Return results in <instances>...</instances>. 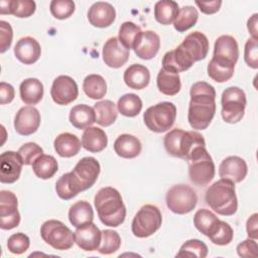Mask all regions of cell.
<instances>
[{
    "mask_svg": "<svg viewBox=\"0 0 258 258\" xmlns=\"http://www.w3.org/2000/svg\"><path fill=\"white\" fill-rule=\"evenodd\" d=\"M42 240L55 250H69L75 243V235L58 220L45 221L40 227Z\"/></svg>",
    "mask_w": 258,
    "mask_h": 258,
    "instance_id": "ba28073f",
    "label": "cell"
},
{
    "mask_svg": "<svg viewBox=\"0 0 258 258\" xmlns=\"http://www.w3.org/2000/svg\"><path fill=\"white\" fill-rule=\"evenodd\" d=\"M83 90L89 98L100 100L105 97L107 93V84L102 76L92 74L84 79Z\"/></svg>",
    "mask_w": 258,
    "mask_h": 258,
    "instance_id": "74e56055",
    "label": "cell"
},
{
    "mask_svg": "<svg viewBox=\"0 0 258 258\" xmlns=\"http://www.w3.org/2000/svg\"><path fill=\"white\" fill-rule=\"evenodd\" d=\"M99 161L92 156L79 160L71 172L62 174L55 182L57 196L64 201L75 198L80 191L89 189L94 185L100 174Z\"/></svg>",
    "mask_w": 258,
    "mask_h": 258,
    "instance_id": "6da1fadb",
    "label": "cell"
},
{
    "mask_svg": "<svg viewBox=\"0 0 258 258\" xmlns=\"http://www.w3.org/2000/svg\"><path fill=\"white\" fill-rule=\"evenodd\" d=\"M74 235L75 243L84 251L98 250L101 244L102 231L93 222L76 228Z\"/></svg>",
    "mask_w": 258,
    "mask_h": 258,
    "instance_id": "ffe728a7",
    "label": "cell"
},
{
    "mask_svg": "<svg viewBox=\"0 0 258 258\" xmlns=\"http://www.w3.org/2000/svg\"><path fill=\"white\" fill-rule=\"evenodd\" d=\"M239 57V46L237 40L231 35L219 36L214 45L212 59L220 64L235 68Z\"/></svg>",
    "mask_w": 258,
    "mask_h": 258,
    "instance_id": "7c38bea8",
    "label": "cell"
},
{
    "mask_svg": "<svg viewBox=\"0 0 258 258\" xmlns=\"http://www.w3.org/2000/svg\"><path fill=\"white\" fill-rule=\"evenodd\" d=\"M53 146L55 152L61 157H72L77 155L81 150V140L75 134L64 132L58 134L54 141Z\"/></svg>",
    "mask_w": 258,
    "mask_h": 258,
    "instance_id": "4316f807",
    "label": "cell"
},
{
    "mask_svg": "<svg viewBox=\"0 0 258 258\" xmlns=\"http://www.w3.org/2000/svg\"><path fill=\"white\" fill-rule=\"evenodd\" d=\"M14 99V88L5 82L0 83V104H9Z\"/></svg>",
    "mask_w": 258,
    "mask_h": 258,
    "instance_id": "f5cc1de1",
    "label": "cell"
},
{
    "mask_svg": "<svg viewBox=\"0 0 258 258\" xmlns=\"http://www.w3.org/2000/svg\"><path fill=\"white\" fill-rule=\"evenodd\" d=\"M179 46L194 62L206 58L209 52L208 37L201 31L187 34Z\"/></svg>",
    "mask_w": 258,
    "mask_h": 258,
    "instance_id": "2e32d148",
    "label": "cell"
},
{
    "mask_svg": "<svg viewBox=\"0 0 258 258\" xmlns=\"http://www.w3.org/2000/svg\"><path fill=\"white\" fill-rule=\"evenodd\" d=\"M165 202L167 208L172 213L184 215L190 213L196 208L198 196L189 185L179 183L172 185L167 190Z\"/></svg>",
    "mask_w": 258,
    "mask_h": 258,
    "instance_id": "8fae6325",
    "label": "cell"
},
{
    "mask_svg": "<svg viewBox=\"0 0 258 258\" xmlns=\"http://www.w3.org/2000/svg\"><path fill=\"white\" fill-rule=\"evenodd\" d=\"M244 59L248 67L252 69L258 68V43L257 39L249 38L245 43Z\"/></svg>",
    "mask_w": 258,
    "mask_h": 258,
    "instance_id": "681fc988",
    "label": "cell"
},
{
    "mask_svg": "<svg viewBox=\"0 0 258 258\" xmlns=\"http://www.w3.org/2000/svg\"><path fill=\"white\" fill-rule=\"evenodd\" d=\"M108 138L105 131L99 127L90 126L82 135V146L90 152H100L106 148Z\"/></svg>",
    "mask_w": 258,
    "mask_h": 258,
    "instance_id": "484cf974",
    "label": "cell"
},
{
    "mask_svg": "<svg viewBox=\"0 0 258 258\" xmlns=\"http://www.w3.org/2000/svg\"><path fill=\"white\" fill-rule=\"evenodd\" d=\"M40 125V113L33 106H24L18 110L14 118L15 131L28 136L37 131Z\"/></svg>",
    "mask_w": 258,
    "mask_h": 258,
    "instance_id": "9a60e30c",
    "label": "cell"
},
{
    "mask_svg": "<svg viewBox=\"0 0 258 258\" xmlns=\"http://www.w3.org/2000/svg\"><path fill=\"white\" fill-rule=\"evenodd\" d=\"M194 63L195 62L185 54L179 45L167 51L162 58V69L173 74L185 72L190 69Z\"/></svg>",
    "mask_w": 258,
    "mask_h": 258,
    "instance_id": "cb8c5ba5",
    "label": "cell"
},
{
    "mask_svg": "<svg viewBox=\"0 0 258 258\" xmlns=\"http://www.w3.org/2000/svg\"><path fill=\"white\" fill-rule=\"evenodd\" d=\"M257 17H258V14L254 13L248 19V22H247V27H248L249 33L251 34V38H254V39H257V22H258Z\"/></svg>",
    "mask_w": 258,
    "mask_h": 258,
    "instance_id": "9f6ffc18",
    "label": "cell"
},
{
    "mask_svg": "<svg viewBox=\"0 0 258 258\" xmlns=\"http://www.w3.org/2000/svg\"><path fill=\"white\" fill-rule=\"evenodd\" d=\"M123 79L130 89L142 90L146 88L150 82V72L145 66L134 63L126 69Z\"/></svg>",
    "mask_w": 258,
    "mask_h": 258,
    "instance_id": "d4e9b609",
    "label": "cell"
},
{
    "mask_svg": "<svg viewBox=\"0 0 258 258\" xmlns=\"http://www.w3.org/2000/svg\"><path fill=\"white\" fill-rule=\"evenodd\" d=\"M160 47V37L152 30L141 31L137 36L133 49L135 54L141 59L153 58Z\"/></svg>",
    "mask_w": 258,
    "mask_h": 258,
    "instance_id": "d6986e66",
    "label": "cell"
},
{
    "mask_svg": "<svg viewBox=\"0 0 258 258\" xmlns=\"http://www.w3.org/2000/svg\"><path fill=\"white\" fill-rule=\"evenodd\" d=\"M248 166L246 161L239 156H228L220 163L219 175L234 183L241 182L247 175Z\"/></svg>",
    "mask_w": 258,
    "mask_h": 258,
    "instance_id": "44dd1931",
    "label": "cell"
},
{
    "mask_svg": "<svg viewBox=\"0 0 258 258\" xmlns=\"http://www.w3.org/2000/svg\"><path fill=\"white\" fill-rule=\"evenodd\" d=\"M75 2L72 0H52L49 5L50 13L56 19H67L75 12Z\"/></svg>",
    "mask_w": 258,
    "mask_h": 258,
    "instance_id": "bcb514c9",
    "label": "cell"
},
{
    "mask_svg": "<svg viewBox=\"0 0 258 258\" xmlns=\"http://www.w3.org/2000/svg\"><path fill=\"white\" fill-rule=\"evenodd\" d=\"M141 31V28L134 22L125 21L120 26L118 39L123 46L130 50V48H133L134 42Z\"/></svg>",
    "mask_w": 258,
    "mask_h": 258,
    "instance_id": "b9f144b4",
    "label": "cell"
},
{
    "mask_svg": "<svg viewBox=\"0 0 258 258\" xmlns=\"http://www.w3.org/2000/svg\"><path fill=\"white\" fill-rule=\"evenodd\" d=\"M0 52H5L11 45L12 38H13V30L11 25L4 21H0Z\"/></svg>",
    "mask_w": 258,
    "mask_h": 258,
    "instance_id": "f907efd6",
    "label": "cell"
},
{
    "mask_svg": "<svg viewBox=\"0 0 258 258\" xmlns=\"http://www.w3.org/2000/svg\"><path fill=\"white\" fill-rule=\"evenodd\" d=\"M57 168V161L52 155L41 154L32 163V170L40 179H48L52 177L56 173Z\"/></svg>",
    "mask_w": 258,
    "mask_h": 258,
    "instance_id": "8d00e7d4",
    "label": "cell"
},
{
    "mask_svg": "<svg viewBox=\"0 0 258 258\" xmlns=\"http://www.w3.org/2000/svg\"><path fill=\"white\" fill-rule=\"evenodd\" d=\"M20 223L18 202L16 196L10 190L0 191V228L11 230Z\"/></svg>",
    "mask_w": 258,
    "mask_h": 258,
    "instance_id": "4fadbf2b",
    "label": "cell"
},
{
    "mask_svg": "<svg viewBox=\"0 0 258 258\" xmlns=\"http://www.w3.org/2000/svg\"><path fill=\"white\" fill-rule=\"evenodd\" d=\"M219 218L210 210L200 209L194 216V225L198 231L209 237L219 225Z\"/></svg>",
    "mask_w": 258,
    "mask_h": 258,
    "instance_id": "836d02e7",
    "label": "cell"
},
{
    "mask_svg": "<svg viewBox=\"0 0 258 258\" xmlns=\"http://www.w3.org/2000/svg\"><path fill=\"white\" fill-rule=\"evenodd\" d=\"M156 85L159 92L163 95L174 96L181 88L180 77L178 74H173L160 69L156 78Z\"/></svg>",
    "mask_w": 258,
    "mask_h": 258,
    "instance_id": "d6a6232c",
    "label": "cell"
},
{
    "mask_svg": "<svg viewBox=\"0 0 258 258\" xmlns=\"http://www.w3.org/2000/svg\"><path fill=\"white\" fill-rule=\"evenodd\" d=\"M94 111L96 114V122L103 127L112 125L118 116L116 105L110 100L97 102L94 105Z\"/></svg>",
    "mask_w": 258,
    "mask_h": 258,
    "instance_id": "d590c367",
    "label": "cell"
},
{
    "mask_svg": "<svg viewBox=\"0 0 258 258\" xmlns=\"http://www.w3.org/2000/svg\"><path fill=\"white\" fill-rule=\"evenodd\" d=\"M199 12L194 6H183L178 9V13L173 21V27L178 32H183L196 25Z\"/></svg>",
    "mask_w": 258,
    "mask_h": 258,
    "instance_id": "f35d334b",
    "label": "cell"
},
{
    "mask_svg": "<svg viewBox=\"0 0 258 258\" xmlns=\"http://www.w3.org/2000/svg\"><path fill=\"white\" fill-rule=\"evenodd\" d=\"M30 246V240L24 233L18 232L12 234L7 241V248L13 254H22L28 250Z\"/></svg>",
    "mask_w": 258,
    "mask_h": 258,
    "instance_id": "7dc6e473",
    "label": "cell"
},
{
    "mask_svg": "<svg viewBox=\"0 0 258 258\" xmlns=\"http://www.w3.org/2000/svg\"><path fill=\"white\" fill-rule=\"evenodd\" d=\"M208 246L198 239H190L185 241L178 253L176 254V257L180 256H188V257H198V258H205L208 255Z\"/></svg>",
    "mask_w": 258,
    "mask_h": 258,
    "instance_id": "7bdbcfd3",
    "label": "cell"
},
{
    "mask_svg": "<svg viewBox=\"0 0 258 258\" xmlns=\"http://www.w3.org/2000/svg\"><path fill=\"white\" fill-rule=\"evenodd\" d=\"M69 220L76 228L92 223L94 220V211L90 203L86 201L75 203L69 210Z\"/></svg>",
    "mask_w": 258,
    "mask_h": 258,
    "instance_id": "1f68e13d",
    "label": "cell"
},
{
    "mask_svg": "<svg viewBox=\"0 0 258 258\" xmlns=\"http://www.w3.org/2000/svg\"><path fill=\"white\" fill-rule=\"evenodd\" d=\"M176 118V107L171 102H160L146 109L143 120L146 127L153 132L162 133L169 130Z\"/></svg>",
    "mask_w": 258,
    "mask_h": 258,
    "instance_id": "52a82bcc",
    "label": "cell"
},
{
    "mask_svg": "<svg viewBox=\"0 0 258 258\" xmlns=\"http://www.w3.org/2000/svg\"><path fill=\"white\" fill-rule=\"evenodd\" d=\"M17 152L24 165L32 164L38 156L43 154L42 148L35 142H27L23 144Z\"/></svg>",
    "mask_w": 258,
    "mask_h": 258,
    "instance_id": "c3c4849f",
    "label": "cell"
},
{
    "mask_svg": "<svg viewBox=\"0 0 258 258\" xmlns=\"http://www.w3.org/2000/svg\"><path fill=\"white\" fill-rule=\"evenodd\" d=\"M257 217L258 215L255 213L252 216L249 217L246 224V230L249 238L256 240L258 238V232H257Z\"/></svg>",
    "mask_w": 258,
    "mask_h": 258,
    "instance_id": "11a10c76",
    "label": "cell"
},
{
    "mask_svg": "<svg viewBox=\"0 0 258 258\" xmlns=\"http://www.w3.org/2000/svg\"><path fill=\"white\" fill-rule=\"evenodd\" d=\"M233 236H234V231L232 227L228 223L220 220L218 227L213 232V234L210 235L208 238L215 245L225 246L232 242Z\"/></svg>",
    "mask_w": 258,
    "mask_h": 258,
    "instance_id": "ee69618b",
    "label": "cell"
},
{
    "mask_svg": "<svg viewBox=\"0 0 258 258\" xmlns=\"http://www.w3.org/2000/svg\"><path fill=\"white\" fill-rule=\"evenodd\" d=\"M36 9V4L31 0H2L0 1V14H12L19 18L31 16Z\"/></svg>",
    "mask_w": 258,
    "mask_h": 258,
    "instance_id": "83f0119b",
    "label": "cell"
},
{
    "mask_svg": "<svg viewBox=\"0 0 258 258\" xmlns=\"http://www.w3.org/2000/svg\"><path fill=\"white\" fill-rule=\"evenodd\" d=\"M222 117L225 122L235 124L241 121L247 104L245 92L239 87L227 88L221 98Z\"/></svg>",
    "mask_w": 258,
    "mask_h": 258,
    "instance_id": "30bf717a",
    "label": "cell"
},
{
    "mask_svg": "<svg viewBox=\"0 0 258 258\" xmlns=\"http://www.w3.org/2000/svg\"><path fill=\"white\" fill-rule=\"evenodd\" d=\"M50 96L52 101L57 105H69L79 96L78 85L70 76H58L52 82Z\"/></svg>",
    "mask_w": 258,
    "mask_h": 258,
    "instance_id": "5bb4252c",
    "label": "cell"
},
{
    "mask_svg": "<svg viewBox=\"0 0 258 258\" xmlns=\"http://www.w3.org/2000/svg\"><path fill=\"white\" fill-rule=\"evenodd\" d=\"M140 140L131 134H121L114 142V150L123 158H134L141 152Z\"/></svg>",
    "mask_w": 258,
    "mask_h": 258,
    "instance_id": "f1b7e54d",
    "label": "cell"
},
{
    "mask_svg": "<svg viewBox=\"0 0 258 258\" xmlns=\"http://www.w3.org/2000/svg\"><path fill=\"white\" fill-rule=\"evenodd\" d=\"M95 208L100 221L109 227L120 226L126 218V208L120 192L112 187L105 186L96 194Z\"/></svg>",
    "mask_w": 258,
    "mask_h": 258,
    "instance_id": "3957f363",
    "label": "cell"
},
{
    "mask_svg": "<svg viewBox=\"0 0 258 258\" xmlns=\"http://www.w3.org/2000/svg\"><path fill=\"white\" fill-rule=\"evenodd\" d=\"M121 246V238L119 234L110 229L102 231V240L98 248L99 253L104 255H110L119 250Z\"/></svg>",
    "mask_w": 258,
    "mask_h": 258,
    "instance_id": "60d3db41",
    "label": "cell"
},
{
    "mask_svg": "<svg viewBox=\"0 0 258 258\" xmlns=\"http://www.w3.org/2000/svg\"><path fill=\"white\" fill-rule=\"evenodd\" d=\"M23 162L15 151H5L0 156V181L2 183H13L21 173Z\"/></svg>",
    "mask_w": 258,
    "mask_h": 258,
    "instance_id": "ac0fdd59",
    "label": "cell"
},
{
    "mask_svg": "<svg viewBox=\"0 0 258 258\" xmlns=\"http://www.w3.org/2000/svg\"><path fill=\"white\" fill-rule=\"evenodd\" d=\"M117 109L123 116L135 117L141 112L142 101L140 97L135 94H125L118 100Z\"/></svg>",
    "mask_w": 258,
    "mask_h": 258,
    "instance_id": "ab89813d",
    "label": "cell"
},
{
    "mask_svg": "<svg viewBox=\"0 0 258 258\" xmlns=\"http://www.w3.org/2000/svg\"><path fill=\"white\" fill-rule=\"evenodd\" d=\"M188 161V176L198 186L209 184L215 176V163L206 146L197 147L190 154Z\"/></svg>",
    "mask_w": 258,
    "mask_h": 258,
    "instance_id": "8992f818",
    "label": "cell"
},
{
    "mask_svg": "<svg viewBox=\"0 0 258 258\" xmlns=\"http://www.w3.org/2000/svg\"><path fill=\"white\" fill-rule=\"evenodd\" d=\"M196 4L200 8V10L205 14H214L220 10V7L222 5L221 0H215V1H196Z\"/></svg>",
    "mask_w": 258,
    "mask_h": 258,
    "instance_id": "db71d44e",
    "label": "cell"
},
{
    "mask_svg": "<svg viewBox=\"0 0 258 258\" xmlns=\"http://www.w3.org/2000/svg\"><path fill=\"white\" fill-rule=\"evenodd\" d=\"M178 4L172 0H161L155 3L154 5V17L155 20L162 25L171 24L177 13H178Z\"/></svg>",
    "mask_w": 258,
    "mask_h": 258,
    "instance_id": "e575fe53",
    "label": "cell"
},
{
    "mask_svg": "<svg viewBox=\"0 0 258 258\" xmlns=\"http://www.w3.org/2000/svg\"><path fill=\"white\" fill-rule=\"evenodd\" d=\"M43 85L35 78H28L22 81L19 87L21 100L26 105H36L43 97Z\"/></svg>",
    "mask_w": 258,
    "mask_h": 258,
    "instance_id": "f546056e",
    "label": "cell"
},
{
    "mask_svg": "<svg viewBox=\"0 0 258 258\" xmlns=\"http://www.w3.org/2000/svg\"><path fill=\"white\" fill-rule=\"evenodd\" d=\"M187 120L195 130H205L216 113V91L206 82H197L190 87Z\"/></svg>",
    "mask_w": 258,
    "mask_h": 258,
    "instance_id": "7a4b0ae2",
    "label": "cell"
},
{
    "mask_svg": "<svg viewBox=\"0 0 258 258\" xmlns=\"http://www.w3.org/2000/svg\"><path fill=\"white\" fill-rule=\"evenodd\" d=\"M14 54L16 58L24 64H32L38 60L41 54L39 42L31 37H21L14 46Z\"/></svg>",
    "mask_w": 258,
    "mask_h": 258,
    "instance_id": "7402d4cb",
    "label": "cell"
},
{
    "mask_svg": "<svg viewBox=\"0 0 258 258\" xmlns=\"http://www.w3.org/2000/svg\"><path fill=\"white\" fill-rule=\"evenodd\" d=\"M235 68L220 64L213 59L208 63V76L217 83H225L229 81L234 75Z\"/></svg>",
    "mask_w": 258,
    "mask_h": 258,
    "instance_id": "f6af8a7d",
    "label": "cell"
},
{
    "mask_svg": "<svg viewBox=\"0 0 258 258\" xmlns=\"http://www.w3.org/2000/svg\"><path fill=\"white\" fill-rule=\"evenodd\" d=\"M70 122L77 129H86L96 122L94 108L86 104H80L73 107L70 111Z\"/></svg>",
    "mask_w": 258,
    "mask_h": 258,
    "instance_id": "4dcf8cb0",
    "label": "cell"
},
{
    "mask_svg": "<svg viewBox=\"0 0 258 258\" xmlns=\"http://www.w3.org/2000/svg\"><path fill=\"white\" fill-rule=\"evenodd\" d=\"M161 223L162 216L159 209L153 205H144L134 216L131 230L134 236L147 238L160 228Z\"/></svg>",
    "mask_w": 258,
    "mask_h": 258,
    "instance_id": "9c48e42d",
    "label": "cell"
},
{
    "mask_svg": "<svg viewBox=\"0 0 258 258\" xmlns=\"http://www.w3.org/2000/svg\"><path fill=\"white\" fill-rule=\"evenodd\" d=\"M163 144L169 155L187 160L197 147L206 146V141L203 135L197 131L175 128L164 136Z\"/></svg>",
    "mask_w": 258,
    "mask_h": 258,
    "instance_id": "5b68a950",
    "label": "cell"
},
{
    "mask_svg": "<svg viewBox=\"0 0 258 258\" xmlns=\"http://www.w3.org/2000/svg\"><path fill=\"white\" fill-rule=\"evenodd\" d=\"M237 253L240 257H257L258 245L254 239H246L237 246Z\"/></svg>",
    "mask_w": 258,
    "mask_h": 258,
    "instance_id": "816d5d0a",
    "label": "cell"
},
{
    "mask_svg": "<svg viewBox=\"0 0 258 258\" xmlns=\"http://www.w3.org/2000/svg\"><path fill=\"white\" fill-rule=\"evenodd\" d=\"M102 56L105 64L112 69H119L127 62L129 49L122 45L118 37H110L103 46Z\"/></svg>",
    "mask_w": 258,
    "mask_h": 258,
    "instance_id": "e0dca14e",
    "label": "cell"
},
{
    "mask_svg": "<svg viewBox=\"0 0 258 258\" xmlns=\"http://www.w3.org/2000/svg\"><path fill=\"white\" fill-rule=\"evenodd\" d=\"M115 8L108 2H96L88 11V20L95 27H108L115 21Z\"/></svg>",
    "mask_w": 258,
    "mask_h": 258,
    "instance_id": "603a6c76",
    "label": "cell"
},
{
    "mask_svg": "<svg viewBox=\"0 0 258 258\" xmlns=\"http://www.w3.org/2000/svg\"><path fill=\"white\" fill-rule=\"evenodd\" d=\"M205 200L212 210L222 216H232L238 209L235 183L229 179L221 178L210 185Z\"/></svg>",
    "mask_w": 258,
    "mask_h": 258,
    "instance_id": "277c9868",
    "label": "cell"
}]
</instances>
